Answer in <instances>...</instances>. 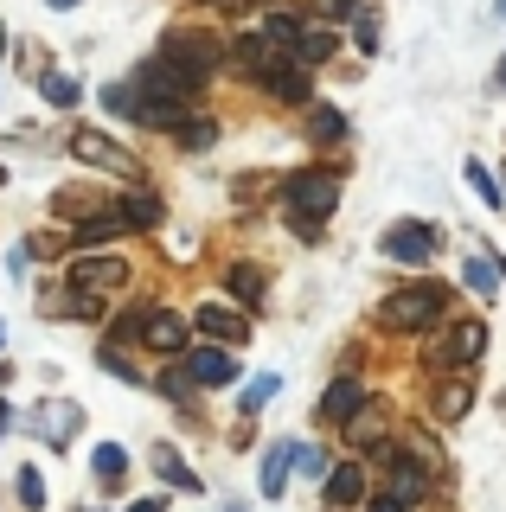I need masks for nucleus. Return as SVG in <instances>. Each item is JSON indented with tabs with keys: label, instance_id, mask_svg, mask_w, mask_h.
<instances>
[{
	"label": "nucleus",
	"instance_id": "1",
	"mask_svg": "<svg viewBox=\"0 0 506 512\" xmlns=\"http://www.w3.org/2000/svg\"><path fill=\"white\" fill-rule=\"evenodd\" d=\"M282 199H289V224L302 237H314L327 224V212L340 205V173H327V167H314V173H295L289 186H282Z\"/></svg>",
	"mask_w": 506,
	"mask_h": 512
},
{
	"label": "nucleus",
	"instance_id": "2",
	"mask_svg": "<svg viewBox=\"0 0 506 512\" xmlns=\"http://www.w3.org/2000/svg\"><path fill=\"white\" fill-rule=\"evenodd\" d=\"M442 314H449V288H442V282L398 288V295L378 301V320H385V327H398V333H423V327H436Z\"/></svg>",
	"mask_w": 506,
	"mask_h": 512
},
{
	"label": "nucleus",
	"instance_id": "3",
	"mask_svg": "<svg viewBox=\"0 0 506 512\" xmlns=\"http://www.w3.org/2000/svg\"><path fill=\"white\" fill-rule=\"evenodd\" d=\"M116 288H129V256H116V250H84V256H71V295L103 301V295H116Z\"/></svg>",
	"mask_w": 506,
	"mask_h": 512
},
{
	"label": "nucleus",
	"instance_id": "4",
	"mask_svg": "<svg viewBox=\"0 0 506 512\" xmlns=\"http://www.w3.org/2000/svg\"><path fill=\"white\" fill-rule=\"evenodd\" d=\"M71 154L84 160V167L109 173V180H141V160H135L129 148H122V141L97 135V128H77V135H71Z\"/></svg>",
	"mask_w": 506,
	"mask_h": 512
},
{
	"label": "nucleus",
	"instance_id": "5",
	"mask_svg": "<svg viewBox=\"0 0 506 512\" xmlns=\"http://www.w3.org/2000/svg\"><path fill=\"white\" fill-rule=\"evenodd\" d=\"M135 90H141V96H154V103L193 109V90H199V77H186L180 64H167V58H148V64L135 71Z\"/></svg>",
	"mask_w": 506,
	"mask_h": 512
},
{
	"label": "nucleus",
	"instance_id": "6",
	"mask_svg": "<svg viewBox=\"0 0 506 512\" xmlns=\"http://www.w3.org/2000/svg\"><path fill=\"white\" fill-rule=\"evenodd\" d=\"M161 58H167V64H180L186 77H199V84H205V77L218 71V58H225V45H218L212 32H167Z\"/></svg>",
	"mask_w": 506,
	"mask_h": 512
},
{
	"label": "nucleus",
	"instance_id": "7",
	"mask_svg": "<svg viewBox=\"0 0 506 512\" xmlns=\"http://www.w3.org/2000/svg\"><path fill=\"white\" fill-rule=\"evenodd\" d=\"M378 256H385V263H404V269H423L436 256V231L417 224V218H404V224H391V231L378 237Z\"/></svg>",
	"mask_w": 506,
	"mask_h": 512
},
{
	"label": "nucleus",
	"instance_id": "8",
	"mask_svg": "<svg viewBox=\"0 0 506 512\" xmlns=\"http://www.w3.org/2000/svg\"><path fill=\"white\" fill-rule=\"evenodd\" d=\"M340 429H346V448H353V455H372V448H385V442H391V404L366 397V404L346 416Z\"/></svg>",
	"mask_w": 506,
	"mask_h": 512
},
{
	"label": "nucleus",
	"instance_id": "9",
	"mask_svg": "<svg viewBox=\"0 0 506 512\" xmlns=\"http://www.w3.org/2000/svg\"><path fill=\"white\" fill-rule=\"evenodd\" d=\"M487 352V320H455L449 327V346L430 352L436 365H455V372H474V359Z\"/></svg>",
	"mask_w": 506,
	"mask_h": 512
},
{
	"label": "nucleus",
	"instance_id": "10",
	"mask_svg": "<svg viewBox=\"0 0 506 512\" xmlns=\"http://www.w3.org/2000/svg\"><path fill=\"white\" fill-rule=\"evenodd\" d=\"M193 327H199L212 346H237V340H250V314H237L231 301H205V308L193 314Z\"/></svg>",
	"mask_w": 506,
	"mask_h": 512
},
{
	"label": "nucleus",
	"instance_id": "11",
	"mask_svg": "<svg viewBox=\"0 0 506 512\" xmlns=\"http://www.w3.org/2000/svg\"><path fill=\"white\" fill-rule=\"evenodd\" d=\"M33 429L45 436V448H71V442H77V429H84V410H77L71 397H58V404H39Z\"/></svg>",
	"mask_w": 506,
	"mask_h": 512
},
{
	"label": "nucleus",
	"instance_id": "12",
	"mask_svg": "<svg viewBox=\"0 0 506 512\" xmlns=\"http://www.w3.org/2000/svg\"><path fill=\"white\" fill-rule=\"evenodd\" d=\"M366 506V468L359 461H334L327 468V512H359Z\"/></svg>",
	"mask_w": 506,
	"mask_h": 512
},
{
	"label": "nucleus",
	"instance_id": "13",
	"mask_svg": "<svg viewBox=\"0 0 506 512\" xmlns=\"http://www.w3.org/2000/svg\"><path fill=\"white\" fill-rule=\"evenodd\" d=\"M231 64H237L244 77H257V84H263V77H270L276 64H282V52H276L270 39H263V32H237V39H231Z\"/></svg>",
	"mask_w": 506,
	"mask_h": 512
},
{
	"label": "nucleus",
	"instance_id": "14",
	"mask_svg": "<svg viewBox=\"0 0 506 512\" xmlns=\"http://www.w3.org/2000/svg\"><path fill=\"white\" fill-rule=\"evenodd\" d=\"M141 340H148L154 352H186V340H193V327H186V314H173V308H154V314H141Z\"/></svg>",
	"mask_w": 506,
	"mask_h": 512
},
{
	"label": "nucleus",
	"instance_id": "15",
	"mask_svg": "<svg viewBox=\"0 0 506 512\" xmlns=\"http://www.w3.org/2000/svg\"><path fill=\"white\" fill-rule=\"evenodd\" d=\"M180 365L193 372V384H231V378H237V359H231L225 346H193Z\"/></svg>",
	"mask_w": 506,
	"mask_h": 512
},
{
	"label": "nucleus",
	"instance_id": "16",
	"mask_svg": "<svg viewBox=\"0 0 506 512\" xmlns=\"http://www.w3.org/2000/svg\"><path fill=\"white\" fill-rule=\"evenodd\" d=\"M289 461H295V442H270L263 448V474H257V487H263V500H282L289 493Z\"/></svg>",
	"mask_w": 506,
	"mask_h": 512
},
{
	"label": "nucleus",
	"instance_id": "17",
	"mask_svg": "<svg viewBox=\"0 0 506 512\" xmlns=\"http://www.w3.org/2000/svg\"><path fill=\"white\" fill-rule=\"evenodd\" d=\"M468 404H474V384H468V372L442 378V384H436V397H430L436 423H462V416H468Z\"/></svg>",
	"mask_w": 506,
	"mask_h": 512
},
{
	"label": "nucleus",
	"instance_id": "18",
	"mask_svg": "<svg viewBox=\"0 0 506 512\" xmlns=\"http://www.w3.org/2000/svg\"><path fill=\"white\" fill-rule=\"evenodd\" d=\"M263 90H270V96H282V103H302V109L314 103V84H308V71H302V64H289V58H282L270 77H263Z\"/></svg>",
	"mask_w": 506,
	"mask_h": 512
},
{
	"label": "nucleus",
	"instance_id": "19",
	"mask_svg": "<svg viewBox=\"0 0 506 512\" xmlns=\"http://www.w3.org/2000/svg\"><path fill=\"white\" fill-rule=\"evenodd\" d=\"M148 461H154V474H161L167 487H180V493H199V474L180 461V448H173V442H154V448H148Z\"/></svg>",
	"mask_w": 506,
	"mask_h": 512
},
{
	"label": "nucleus",
	"instance_id": "20",
	"mask_svg": "<svg viewBox=\"0 0 506 512\" xmlns=\"http://www.w3.org/2000/svg\"><path fill=\"white\" fill-rule=\"evenodd\" d=\"M404 448L417 455V468L430 474V480H442V474H449V455H442V442H436L423 423H410V429H404Z\"/></svg>",
	"mask_w": 506,
	"mask_h": 512
},
{
	"label": "nucleus",
	"instance_id": "21",
	"mask_svg": "<svg viewBox=\"0 0 506 512\" xmlns=\"http://www.w3.org/2000/svg\"><path fill=\"white\" fill-rule=\"evenodd\" d=\"M122 218H129V231H154V224L167 218V205H161V192L154 186H135L129 199H122Z\"/></svg>",
	"mask_w": 506,
	"mask_h": 512
},
{
	"label": "nucleus",
	"instance_id": "22",
	"mask_svg": "<svg viewBox=\"0 0 506 512\" xmlns=\"http://www.w3.org/2000/svg\"><path fill=\"white\" fill-rule=\"evenodd\" d=\"M359 404H366V391H359V378H334V384L321 391V416H327V423H346V416H353Z\"/></svg>",
	"mask_w": 506,
	"mask_h": 512
},
{
	"label": "nucleus",
	"instance_id": "23",
	"mask_svg": "<svg viewBox=\"0 0 506 512\" xmlns=\"http://www.w3.org/2000/svg\"><path fill=\"white\" fill-rule=\"evenodd\" d=\"M334 52H340V39H334V32H327V26H308L302 39H295V52H289V64H302V71H314V64H327V58H334Z\"/></svg>",
	"mask_w": 506,
	"mask_h": 512
},
{
	"label": "nucleus",
	"instance_id": "24",
	"mask_svg": "<svg viewBox=\"0 0 506 512\" xmlns=\"http://www.w3.org/2000/svg\"><path fill=\"white\" fill-rule=\"evenodd\" d=\"M391 500H404V506H417L423 500V493H430V474H423L417 468V461H391Z\"/></svg>",
	"mask_w": 506,
	"mask_h": 512
},
{
	"label": "nucleus",
	"instance_id": "25",
	"mask_svg": "<svg viewBox=\"0 0 506 512\" xmlns=\"http://www.w3.org/2000/svg\"><path fill=\"white\" fill-rule=\"evenodd\" d=\"M302 32H308V20H302V13H270V20H263V39H270L282 58L295 52V39H302Z\"/></svg>",
	"mask_w": 506,
	"mask_h": 512
},
{
	"label": "nucleus",
	"instance_id": "26",
	"mask_svg": "<svg viewBox=\"0 0 506 512\" xmlns=\"http://www.w3.org/2000/svg\"><path fill=\"white\" fill-rule=\"evenodd\" d=\"M346 135V116L327 103H308V141H321V148H334V141Z\"/></svg>",
	"mask_w": 506,
	"mask_h": 512
},
{
	"label": "nucleus",
	"instance_id": "27",
	"mask_svg": "<svg viewBox=\"0 0 506 512\" xmlns=\"http://www.w3.org/2000/svg\"><path fill=\"white\" fill-rule=\"evenodd\" d=\"M173 141H180V148L186 154H199V148H212V141H218V122H193V116H180V122H173Z\"/></svg>",
	"mask_w": 506,
	"mask_h": 512
},
{
	"label": "nucleus",
	"instance_id": "28",
	"mask_svg": "<svg viewBox=\"0 0 506 512\" xmlns=\"http://www.w3.org/2000/svg\"><path fill=\"white\" fill-rule=\"evenodd\" d=\"M122 474H129V455L116 442H97V480L103 487H122Z\"/></svg>",
	"mask_w": 506,
	"mask_h": 512
},
{
	"label": "nucleus",
	"instance_id": "29",
	"mask_svg": "<svg viewBox=\"0 0 506 512\" xmlns=\"http://www.w3.org/2000/svg\"><path fill=\"white\" fill-rule=\"evenodd\" d=\"M225 282H231V295H237V301H250V308H257V301H263V269H250V263H237V269H231V276H225Z\"/></svg>",
	"mask_w": 506,
	"mask_h": 512
},
{
	"label": "nucleus",
	"instance_id": "30",
	"mask_svg": "<svg viewBox=\"0 0 506 512\" xmlns=\"http://www.w3.org/2000/svg\"><path fill=\"white\" fill-rule=\"evenodd\" d=\"M289 468L302 474V480H327V455L314 442H295V461H289Z\"/></svg>",
	"mask_w": 506,
	"mask_h": 512
},
{
	"label": "nucleus",
	"instance_id": "31",
	"mask_svg": "<svg viewBox=\"0 0 506 512\" xmlns=\"http://www.w3.org/2000/svg\"><path fill=\"white\" fill-rule=\"evenodd\" d=\"M97 359H103V372H109V378H122V384H148V372H141V365H129L116 346H103Z\"/></svg>",
	"mask_w": 506,
	"mask_h": 512
},
{
	"label": "nucleus",
	"instance_id": "32",
	"mask_svg": "<svg viewBox=\"0 0 506 512\" xmlns=\"http://www.w3.org/2000/svg\"><path fill=\"white\" fill-rule=\"evenodd\" d=\"M270 397H276V378L263 372V378H250V384H244V397H237V410H244V416H257V404H270Z\"/></svg>",
	"mask_w": 506,
	"mask_h": 512
},
{
	"label": "nucleus",
	"instance_id": "33",
	"mask_svg": "<svg viewBox=\"0 0 506 512\" xmlns=\"http://www.w3.org/2000/svg\"><path fill=\"white\" fill-rule=\"evenodd\" d=\"M468 288H474V295H494V288H500V269L487 263V256H468Z\"/></svg>",
	"mask_w": 506,
	"mask_h": 512
},
{
	"label": "nucleus",
	"instance_id": "34",
	"mask_svg": "<svg viewBox=\"0 0 506 512\" xmlns=\"http://www.w3.org/2000/svg\"><path fill=\"white\" fill-rule=\"evenodd\" d=\"M20 506L26 512H45V474L39 468H20Z\"/></svg>",
	"mask_w": 506,
	"mask_h": 512
},
{
	"label": "nucleus",
	"instance_id": "35",
	"mask_svg": "<svg viewBox=\"0 0 506 512\" xmlns=\"http://www.w3.org/2000/svg\"><path fill=\"white\" fill-rule=\"evenodd\" d=\"M39 90H45V103H52V109H71L77 103V77H39Z\"/></svg>",
	"mask_w": 506,
	"mask_h": 512
},
{
	"label": "nucleus",
	"instance_id": "36",
	"mask_svg": "<svg viewBox=\"0 0 506 512\" xmlns=\"http://www.w3.org/2000/svg\"><path fill=\"white\" fill-rule=\"evenodd\" d=\"M154 384H161V397H173V404H186V397H193V372H186V365H173V372H161Z\"/></svg>",
	"mask_w": 506,
	"mask_h": 512
},
{
	"label": "nucleus",
	"instance_id": "37",
	"mask_svg": "<svg viewBox=\"0 0 506 512\" xmlns=\"http://www.w3.org/2000/svg\"><path fill=\"white\" fill-rule=\"evenodd\" d=\"M468 186L481 192V205H494V212H506V192L494 186V173H487V167H468Z\"/></svg>",
	"mask_w": 506,
	"mask_h": 512
},
{
	"label": "nucleus",
	"instance_id": "38",
	"mask_svg": "<svg viewBox=\"0 0 506 512\" xmlns=\"http://www.w3.org/2000/svg\"><path fill=\"white\" fill-rule=\"evenodd\" d=\"M366 512H410L404 500H391V493H378V500H366Z\"/></svg>",
	"mask_w": 506,
	"mask_h": 512
},
{
	"label": "nucleus",
	"instance_id": "39",
	"mask_svg": "<svg viewBox=\"0 0 506 512\" xmlns=\"http://www.w3.org/2000/svg\"><path fill=\"white\" fill-rule=\"evenodd\" d=\"M129 512H167V500H135Z\"/></svg>",
	"mask_w": 506,
	"mask_h": 512
},
{
	"label": "nucleus",
	"instance_id": "40",
	"mask_svg": "<svg viewBox=\"0 0 506 512\" xmlns=\"http://www.w3.org/2000/svg\"><path fill=\"white\" fill-rule=\"evenodd\" d=\"M7 423H13V416H7V404H0V436H7Z\"/></svg>",
	"mask_w": 506,
	"mask_h": 512
},
{
	"label": "nucleus",
	"instance_id": "41",
	"mask_svg": "<svg viewBox=\"0 0 506 512\" xmlns=\"http://www.w3.org/2000/svg\"><path fill=\"white\" fill-rule=\"evenodd\" d=\"M52 7H77V0H52Z\"/></svg>",
	"mask_w": 506,
	"mask_h": 512
},
{
	"label": "nucleus",
	"instance_id": "42",
	"mask_svg": "<svg viewBox=\"0 0 506 512\" xmlns=\"http://www.w3.org/2000/svg\"><path fill=\"white\" fill-rule=\"evenodd\" d=\"M500 84H506V58H500Z\"/></svg>",
	"mask_w": 506,
	"mask_h": 512
},
{
	"label": "nucleus",
	"instance_id": "43",
	"mask_svg": "<svg viewBox=\"0 0 506 512\" xmlns=\"http://www.w3.org/2000/svg\"><path fill=\"white\" fill-rule=\"evenodd\" d=\"M0 45H7V26H0Z\"/></svg>",
	"mask_w": 506,
	"mask_h": 512
},
{
	"label": "nucleus",
	"instance_id": "44",
	"mask_svg": "<svg viewBox=\"0 0 506 512\" xmlns=\"http://www.w3.org/2000/svg\"><path fill=\"white\" fill-rule=\"evenodd\" d=\"M500 20H506V0H500Z\"/></svg>",
	"mask_w": 506,
	"mask_h": 512
},
{
	"label": "nucleus",
	"instance_id": "45",
	"mask_svg": "<svg viewBox=\"0 0 506 512\" xmlns=\"http://www.w3.org/2000/svg\"><path fill=\"white\" fill-rule=\"evenodd\" d=\"M0 340H7V327H0Z\"/></svg>",
	"mask_w": 506,
	"mask_h": 512
},
{
	"label": "nucleus",
	"instance_id": "46",
	"mask_svg": "<svg viewBox=\"0 0 506 512\" xmlns=\"http://www.w3.org/2000/svg\"><path fill=\"white\" fill-rule=\"evenodd\" d=\"M0 180H7V173H0Z\"/></svg>",
	"mask_w": 506,
	"mask_h": 512
}]
</instances>
